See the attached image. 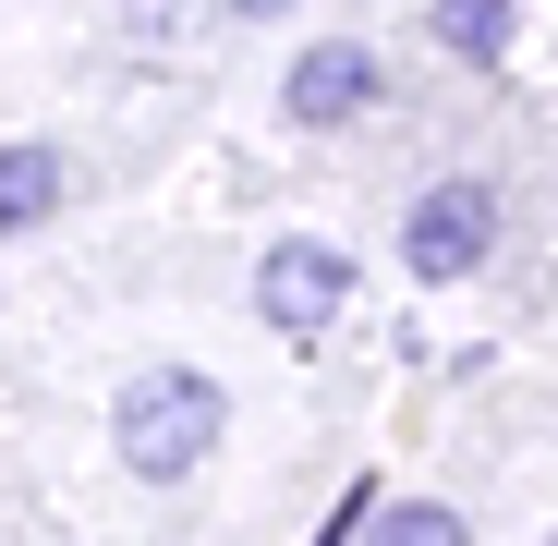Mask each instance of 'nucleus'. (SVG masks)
<instances>
[{
    "label": "nucleus",
    "mask_w": 558,
    "mask_h": 546,
    "mask_svg": "<svg viewBox=\"0 0 558 546\" xmlns=\"http://www.w3.org/2000/svg\"><path fill=\"white\" fill-rule=\"evenodd\" d=\"M219 437H231V389L195 377V364H134L122 401H110V449H122V474H146V486H182Z\"/></svg>",
    "instance_id": "obj_1"
},
{
    "label": "nucleus",
    "mask_w": 558,
    "mask_h": 546,
    "mask_svg": "<svg viewBox=\"0 0 558 546\" xmlns=\"http://www.w3.org/2000/svg\"><path fill=\"white\" fill-rule=\"evenodd\" d=\"M340 304H352V255H340V243L292 231V243H267V255H255V316H267L279 340L340 328Z\"/></svg>",
    "instance_id": "obj_2"
},
{
    "label": "nucleus",
    "mask_w": 558,
    "mask_h": 546,
    "mask_svg": "<svg viewBox=\"0 0 558 546\" xmlns=\"http://www.w3.org/2000/svg\"><path fill=\"white\" fill-rule=\"evenodd\" d=\"M486 255H498V195H486V182L413 195V219H401V267H413V280H474Z\"/></svg>",
    "instance_id": "obj_3"
},
{
    "label": "nucleus",
    "mask_w": 558,
    "mask_h": 546,
    "mask_svg": "<svg viewBox=\"0 0 558 546\" xmlns=\"http://www.w3.org/2000/svg\"><path fill=\"white\" fill-rule=\"evenodd\" d=\"M377 49H364V37H316V49H292V73H279V110H292V122H364V110H377Z\"/></svg>",
    "instance_id": "obj_4"
},
{
    "label": "nucleus",
    "mask_w": 558,
    "mask_h": 546,
    "mask_svg": "<svg viewBox=\"0 0 558 546\" xmlns=\"http://www.w3.org/2000/svg\"><path fill=\"white\" fill-rule=\"evenodd\" d=\"M49 207H61V146H37V134L0 146V243H25Z\"/></svg>",
    "instance_id": "obj_5"
},
{
    "label": "nucleus",
    "mask_w": 558,
    "mask_h": 546,
    "mask_svg": "<svg viewBox=\"0 0 558 546\" xmlns=\"http://www.w3.org/2000/svg\"><path fill=\"white\" fill-rule=\"evenodd\" d=\"M352 546H474V522H461L449 498H389V510H364Z\"/></svg>",
    "instance_id": "obj_6"
},
{
    "label": "nucleus",
    "mask_w": 558,
    "mask_h": 546,
    "mask_svg": "<svg viewBox=\"0 0 558 546\" xmlns=\"http://www.w3.org/2000/svg\"><path fill=\"white\" fill-rule=\"evenodd\" d=\"M510 37H522L510 0H437V49L449 61H510Z\"/></svg>",
    "instance_id": "obj_7"
}]
</instances>
